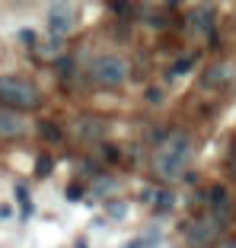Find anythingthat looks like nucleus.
<instances>
[{"instance_id": "nucleus-1", "label": "nucleus", "mask_w": 236, "mask_h": 248, "mask_svg": "<svg viewBox=\"0 0 236 248\" xmlns=\"http://www.w3.org/2000/svg\"><path fill=\"white\" fill-rule=\"evenodd\" d=\"M188 153H192V140H188V134H185V131L166 134V137H163V143H160V150H156V156H153L156 175L166 178V182L179 178V175H182L185 159H188Z\"/></svg>"}, {"instance_id": "nucleus-2", "label": "nucleus", "mask_w": 236, "mask_h": 248, "mask_svg": "<svg viewBox=\"0 0 236 248\" xmlns=\"http://www.w3.org/2000/svg\"><path fill=\"white\" fill-rule=\"evenodd\" d=\"M42 102L38 99V89L29 80H19V77H0V105L3 108H35Z\"/></svg>"}, {"instance_id": "nucleus-3", "label": "nucleus", "mask_w": 236, "mask_h": 248, "mask_svg": "<svg viewBox=\"0 0 236 248\" xmlns=\"http://www.w3.org/2000/svg\"><path fill=\"white\" fill-rule=\"evenodd\" d=\"M128 77V61L118 58V54H102V58L93 61V80L105 89H115L121 86Z\"/></svg>"}, {"instance_id": "nucleus-4", "label": "nucleus", "mask_w": 236, "mask_h": 248, "mask_svg": "<svg viewBox=\"0 0 236 248\" xmlns=\"http://www.w3.org/2000/svg\"><path fill=\"white\" fill-rule=\"evenodd\" d=\"M220 226L223 223H217L214 217L192 219V223L185 226V239L192 242V245H211V242H217V235H220Z\"/></svg>"}, {"instance_id": "nucleus-5", "label": "nucleus", "mask_w": 236, "mask_h": 248, "mask_svg": "<svg viewBox=\"0 0 236 248\" xmlns=\"http://www.w3.org/2000/svg\"><path fill=\"white\" fill-rule=\"evenodd\" d=\"M48 29H51V38H61L74 29V7L67 3H54L48 7Z\"/></svg>"}, {"instance_id": "nucleus-6", "label": "nucleus", "mask_w": 236, "mask_h": 248, "mask_svg": "<svg viewBox=\"0 0 236 248\" xmlns=\"http://www.w3.org/2000/svg\"><path fill=\"white\" fill-rule=\"evenodd\" d=\"M74 131L80 140H102L105 137V121L102 118H80L74 124Z\"/></svg>"}, {"instance_id": "nucleus-7", "label": "nucleus", "mask_w": 236, "mask_h": 248, "mask_svg": "<svg viewBox=\"0 0 236 248\" xmlns=\"http://www.w3.org/2000/svg\"><path fill=\"white\" fill-rule=\"evenodd\" d=\"M207 204H211V210H214V219L217 223H223L230 213V197H227V188L223 185H214V188L207 191Z\"/></svg>"}, {"instance_id": "nucleus-8", "label": "nucleus", "mask_w": 236, "mask_h": 248, "mask_svg": "<svg viewBox=\"0 0 236 248\" xmlns=\"http://www.w3.org/2000/svg\"><path fill=\"white\" fill-rule=\"evenodd\" d=\"M26 131V121H22L16 111L10 108H0V137L10 140V137H19V134Z\"/></svg>"}, {"instance_id": "nucleus-9", "label": "nucleus", "mask_w": 236, "mask_h": 248, "mask_svg": "<svg viewBox=\"0 0 236 248\" xmlns=\"http://www.w3.org/2000/svg\"><path fill=\"white\" fill-rule=\"evenodd\" d=\"M192 26L201 32V35H211V32H214V10L211 7H198L192 13Z\"/></svg>"}, {"instance_id": "nucleus-10", "label": "nucleus", "mask_w": 236, "mask_h": 248, "mask_svg": "<svg viewBox=\"0 0 236 248\" xmlns=\"http://www.w3.org/2000/svg\"><path fill=\"white\" fill-rule=\"evenodd\" d=\"M227 77H230L227 67H211L204 73V86H220V83H227Z\"/></svg>"}, {"instance_id": "nucleus-11", "label": "nucleus", "mask_w": 236, "mask_h": 248, "mask_svg": "<svg viewBox=\"0 0 236 248\" xmlns=\"http://www.w3.org/2000/svg\"><path fill=\"white\" fill-rule=\"evenodd\" d=\"M16 201H19V207H22V217H29L32 213V201H29V191L22 188V185H16Z\"/></svg>"}, {"instance_id": "nucleus-12", "label": "nucleus", "mask_w": 236, "mask_h": 248, "mask_svg": "<svg viewBox=\"0 0 236 248\" xmlns=\"http://www.w3.org/2000/svg\"><path fill=\"white\" fill-rule=\"evenodd\" d=\"M51 166H54L51 156H38V159H35V175L38 178H48V175H51Z\"/></svg>"}, {"instance_id": "nucleus-13", "label": "nucleus", "mask_w": 236, "mask_h": 248, "mask_svg": "<svg viewBox=\"0 0 236 248\" xmlns=\"http://www.w3.org/2000/svg\"><path fill=\"white\" fill-rule=\"evenodd\" d=\"M105 213H109L112 219H121L128 213V207H125V201H109V204H105Z\"/></svg>"}, {"instance_id": "nucleus-14", "label": "nucleus", "mask_w": 236, "mask_h": 248, "mask_svg": "<svg viewBox=\"0 0 236 248\" xmlns=\"http://www.w3.org/2000/svg\"><path fill=\"white\" fill-rule=\"evenodd\" d=\"M153 207H156L160 213H166V210L172 207V194H169V191H156V201H153Z\"/></svg>"}, {"instance_id": "nucleus-15", "label": "nucleus", "mask_w": 236, "mask_h": 248, "mask_svg": "<svg viewBox=\"0 0 236 248\" xmlns=\"http://www.w3.org/2000/svg\"><path fill=\"white\" fill-rule=\"evenodd\" d=\"M160 242V232H147L144 239H134V242H128V248H147V245H156Z\"/></svg>"}, {"instance_id": "nucleus-16", "label": "nucleus", "mask_w": 236, "mask_h": 248, "mask_svg": "<svg viewBox=\"0 0 236 248\" xmlns=\"http://www.w3.org/2000/svg\"><path fill=\"white\" fill-rule=\"evenodd\" d=\"M42 137L45 140H61V127L51 121H42Z\"/></svg>"}, {"instance_id": "nucleus-17", "label": "nucleus", "mask_w": 236, "mask_h": 248, "mask_svg": "<svg viewBox=\"0 0 236 248\" xmlns=\"http://www.w3.org/2000/svg\"><path fill=\"white\" fill-rule=\"evenodd\" d=\"M192 67H195V58H192V54H188V58H179L176 64H172V73H176V77H179V73H188V70H192Z\"/></svg>"}, {"instance_id": "nucleus-18", "label": "nucleus", "mask_w": 236, "mask_h": 248, "mask_svg": "<svg viewBox=\"0 0 236 248\" xmlns=\"http://www.w3.org/2000/svg\"><path fill=\"white\" fill-rule=\"evenodd\" d=\"M70 70H74V61H70V58H61L58 61V73H61V77H70Z\"/></svg>"}, {"instance_id": "nucleus-19", "label": "nucleus", "mask_w": 236, "mask_h": 248, "mask_svg": "<svg viewBox=\"0 0 236 248\" xmlns=\"http://www.w3.org/2000/svg\"><path fill=\"white\" fill-rule=\"evenodd\" d=\"M80 197H83V188H80V185H67V201H74V204H77Z\"/></svg>"}, {"instance_id": "nucleus-20", "label": "nucleus", "mask_w": 236, "mask_h": 248, "mask_svg": "<svg viewBox=\"0 0 236 248\" xmlns=\"http://www.w3.org/2000/svg\"><path fill=\"white\" fill-rule=\"evenodd\" d=\"M19 38L29 45V48H35V32H32V29H22V32H19Z\"/></svg>"}, {"instance_id": "nucleus-21", "label": "nucleus", "mask_w": 236, "mask_h": 248, "mask_svg": "<svg viewBox=\"0 0 236 248\" xmlns=\"http://www.w3.org/2000/svg\"><path fill=\"white\" fill-rule=\"evenodd\" d=\"M147 102H163V93L160 89H147Z\"/></svg>"}, {"instance_id": "nucleus-22", "label": "nucleus", "mask_w": 236, "mask_h": 248, "mask_svg": "<svg viewBox=\"0 0 236 248\" xmlns=\"http://www.w3.org/2000/svg\"><path fill=\"white\" fill-rule=\"evenodd\" d=\"M217 248H236V239H220V242H217Z\"/></svg>"}, {"instance_id": "nucleus-23", "label": "nucleus", "mask_w": 236, "mask_h": 248, "mask_svg": "<svg viewBox=\"0 0 236 248\" xmlns=\"http://www.w3.org/2000/svg\"><path fill=\"white\" fill-rule=\"evenodd\" d=\"M230 169H233V175H236V146H233V153H230Z\"/></svg>"}, {"instance_id": "nucleus-24", "label": "nucleus", "mask_w": 236, "mask_h": 248, "mask_svg": "<svg viewBox=\"0 0 236 248\" xmlns=\"http://www.w3.org/2000/svg\"><path fill=\"white\" fill-rule=\"evenodd\" d=\"M74 248H89V242H86V239H77V242H74Z\"/></svg>"}, {"instance_id": "nucleus-25", "label": "nucleus", "mask_w": 236, "mask_h": 248, "mask_svg": "<svg viewBox=\"0 0 236 248\" xmlns=\"http://www.w3.org/2000/svg\"><path fill=\"white\" fill-rule=\"evenodd\" d=\"M10 213H13V210H10V207H0V219H7Z\"/></svg>"}]
</instances>
